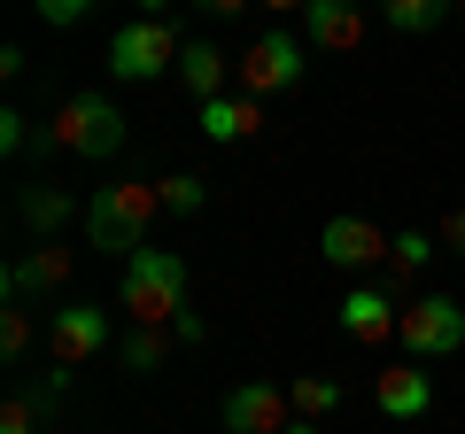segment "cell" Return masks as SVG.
Returning <instances> with one entry per match:
<instances>
[{"label":"cell","instance_id":"obj_1","mask_svg":"<svg viewBox=\"0 0 465 434\" xmlns=\"http://www.w3.org/2000/svg\"><path fill=\"white\" fill-rule=\"evenodd\" d=\"M116 311L133 326H179L186 311V256L179 249H133L116 271Z\"/></svg>","mask_w":465,"mask_h":434},{"label":"cell","instance_id":"obj_2","mask_svg":"<svg viewBox=\"0 0 465 434\" xmlns=\"http://www.w3.org/2000/svg\"><path fill=\"white\" fill-rule=\"evenodd\" d=\"M155 210H163L155 179H109V186H94V194H85V217H78V225H85V241H94V249L133 256V249H148Z\"/></svg>","mask_w":465,"mask_h":434},{"label":"cell","instance_id":"obj_3","mask_svg":"<svg viewBox=\"0 0 465 434\" xmlns=\"http://www.w3.org/2000/svg\"><path fill=\"white\" fill-rule=\"evenodd\" d=\"M124 148V109L109 94H70L47 124H39V148L32 155H85V163H109Z\"/></svg>","mask_w":465,"mask_h":434},{"label":"cell","instance_id":"obj_4","mask_svg":"<svg viewBox=\"0 0 465 434\" xmlns=\"http://www.w3.org/2000/svg\"><path fill=\"white\" fill-rule=\"evenodd\" d=\"M179 54H186V39H179L171 16H133V24L109 32V78L116 85H148L163 70H179Z\"/></svg>","mask_w":465,"mask_h":434},{"label":"cell","instance_id":"obj_5","mask_svg":"<svg viewBox=\"0 0 465 434\" xmlns=\"http://www.w3.org/2000/svg\"><path fill=\"white\" fill-rule=\"evenodd\" d=\"M302 70H311V39L302 32H256L249 47L232 54V85H241V94H295L302 85Z\"/></svg>","mask_w":465,"mask_h":434},{"label":"cell","instance_id":"obj_6","mask_svg":"<svg viewBox=\"0 0 465 434\" xmlns=\"http://www.w3.org/2000/svg\"><path fill=\"white\" fill-rule=\"evenodd\" d=\"M403 350H411V365H427V357H458L465 350V302L458 295H411L403 302Z\"/></svg>","mask_w":465,"mask_h":434},{"label":"cell","instance_id":"obj_7","mask_svg":"<svg viewBox=\"0 0 465 434\" xmlns=\"http://www.w3.org/2000/svg\"><path fill=\"white\" fill-rule=\"evenodd\" d=\"M47 357L63 372L109 357V302H54L47 311Z\"/></svg>","mask_w":465,"mask_h":434},{"label":"cell","instance_id":"obj_8","mask_svg":"<svg viewBox=\"0 0 465 434\" xmlns=\"http://www.w3.org/2000/svg\"><path fill=\"white\" fill-rule=\"evenodd\" d=\"M388 241H396V233H381V225H372V217H357V210H341V217H326V225H318V256H326L333 271H349V280L381 271V264H388Z\"/></svg>","mask_w":465,"mask_h":434},{"label":"cell","instance_id":"obj_9","mask_svg":"<svg viewBox=\"0 0 465 434\" xmlns=\"http://www.w3.org/2000/svg\"><path fill=\"white\" fill-rule=\"evenodd\" d=\"M217 419H225V434H287L295 427V403H287L280 380H241V388H225Z\"/></svg>","mask_w":465,"mask_h":434},{"label":"cell","instance_id":"obj_10","mask_svg":"<svg viewBox=\"0 0 465 434\" xmlns=\"http://www.w3.org/2000/svg\"><path fill=\"white\" fill-rule=\"evenodd\" d=\"M341 334L349 341H365V350H381V341H396L403 334V302L388 295V287H372V280H349V295H341Z\"/></svg>","mask_w":465,"mask_h":434},{"label":"cell","instance_id":"obj_11","mask_svg":"<svg viewBox=\"0 0 465 434\" xmlns=\"http://www.w3.org/2000/svg\"><path fill=\"white\" fill-rule=\"evenodd\" d=\"M70 264H78V256L63 249V241H32V249L16 256V264H8V302H32V295H54V287L70 280Z\"/></svg>","mask_w":465,"mask_h":434},{"label":"cell","instance_id":"obj_12","mask_svg":"<svg viewBox=\"0 0 465 434\" xmlns=\"http://www.w3.org/2000/svg\"><path fill=\"white\" fill-rule=\"evenodd\" d=\"M194 124H202V140H210V148H232V140H256V133H264V101L232 85V94L202 101V109H194Z\"/></svg>","mask_w":465,"mask_h":434},{"label":"cell","instance_id":"obj_13","mask_svg":"<svg viewBox=\"0 0 465 434\" xmlns=\"http://www.w3.org/2000/svg\"><path fill=\"white\" fill-rule=\"evenodd\" d=\"M302 39H311L318 54H349L365 39V0H311V8H302Z\"/></svg>","mask_w":465,"mask_h":434},{"label":"cell","instance_id":"obj_14","mask_svg":"<svg viewBox=\"0 0 465 434\" xmlns=\"http://www.w3.org/2000/svg\"><path fill=\"white\" fill-rule=\"evenodd\" d=\"M63 388H70V372H63V365H54L47 380H24L16 396L0 403V434H39V427L54 419V403H63Z\"/></svg>","mask_w":465,"mask_h":434},{"label":"cell","instance_id":"obj_15","mask_svg":"<svg viewBox=\"0 0 465 434\" xmlns=\"http://www.w3.org/2000/svg\"><path fill=\"white\" fill-rule=\"evenodd\" d=\"M70 217H85V210H78V202H70L54 179H32V186H16V225H24L32 241H54V233L70 225Z\"/></svg>","mask_w":465,"mask_h":434},{"label":"cell","instance_id":"obj_16","mask_svg":"<svg viewBox=\"0 0 465 434\" xmlns=\"http://www.w3.org/2000/svg\"><path fill=\"white\" fill-rule=\"evenodd\" d=\"M171 78L194 94V109L202 101H217V94H232V54L217 47V39H186V54H179V70Z\"/></svg>","mask_w":465,"mask_h":434},{"label":"cell","instance_id":"obj_17","mask_svg":"<svg viewBox=\"0 0 465 434\" xmlns=\"http://www.w3.org/2000/svg\"><path fill=\"white\" fill-rule=\"evenodd\" d=\"M372 403H381L388 419H427L434 411V380L419 365H388V372H372Z\"/></svg>","mask_w":465,"mask_h":434},{"label":"cell","instance_id":"obj_18","mask_svg":"<svg viewBox=\"0 0 465 434\" xmlns=\"http://www.w3.org/2000/svg\"><path fill=\"white\" fill-rule=\"evenodd\" d=\"M442 256V233H427V225H411V233H396L388 241V280L396 287H419V271Z\"/></svg>","mask_w":465,"mask_h":434},{"label":"cell","instance_id":"obj_19","mask_svg":"<svg viewBox=\"0 0 465 434\" xmlns=\"http://www.w3.org/2000/svg\"><path fill=\"white\" fill-rule=\"evenodd\" d=\"M450 16H458V0H381V24L403 32V39H427L434 24H450Z\"/></svg>","mask_w":465,"mask_h":434},{"label":"cell","instance_id":"obj_20","mask_svg":"<svg viewBox=\"0 0 465 434\" xmlns=\"http://www.w3.org/2000/svg\"><path fill=\"white\" fill-rule=\"evenodd\" d=\"M171 341H179L171 326H133V334L116 341V365L124 372H155V365H171Z\"/></svg>","mask_w":465,"mask_h":434},{"label":"cell","instance_id":"obj_21","mask_svg":"<svg viewBox=\"0 0 465 434\" xmlns=\"http://www.w3.org/2000/svg\"><path fill=\"white\" fill-rule=\"evenodd\" d=\"M287 403H295V419H326L333 403H341V380H326V372H295V380H287Z\"/></svg>","mask_w":465,"mask_h":434},{"label":"cell","instance_id":"obj_22","mask_svg":"<svg viewBox=\"0 0 465 434\" xmlns=\"http://www.w3.org/2000/svg\"><path fill=\"white\" fill-rule=\"evenodd\" d=\"M155 194H163L171 217H202V210H210V179H194V171H171V179H155Z\"/></svg>","mask_w":465,"mask_h":434},{"label":"cell","instance_id":"obj_23","mask_svg":"<svg viewBox=\"0 0 465 434\" xmlns=\"http://www.w3.org/2000/svg\"><path fill=\"white\" fill-rule=\"evenodd\" d=\"M32 302H8V311H0V357H8V365H24V357H32Z\"/></svg>","mask_w":465,"mask_h":434},{"label":"cell","instance_id":"obj_24","mask_svg":"<svg viewBox=\"0 0 465 434\" xmlns=\"http://www.w3.org/2000/svg\"><path fill=\"white\" fill-rule=\"evenodd\" d=\"M0 148H8V155H32L39 148V124L24 117V109H0Z\"/></svg>","mask_w":465,"mask_h":434},{"label":"cell","instance_id":"obj_25","mask_svg":"<svg viewBox=\"0 0 465 434\" xmlns=\"http://www.w3.org/2000/svg\"><path fill=\"white\" fill-rule=\"evenodd\" d=\"M32 8L54 24V32H70V24H85V16H94V0H32Z\"/></svg>","mask_w":465,"mask_h":434},{"label":"cell","instance_id":"obj_26","mask_svg":"<svg viewBox=\"0 0 465 434\" xmlns=\"http://www.w3.org/2000/svg\"><path fill=\"white\" fill-rule=\"evenodd\" d=\"M434 233H442V249H450V256H465V210H450Z\"/></svg>","mask_w":465,"mask_h":434},{"label":"cell","instance_id":"obj_27","mask_svg":"<svg viewBox=\"0 0 465 434\" xmlns=\"http://www.w3.org/2000/svg\"><path fill=\"white\" fill-rule=\"evenodd\" d=\"M202 16H241V8H256V0H194Z\"/></svg>","mask_w":465,"mask_h":434},{"label":"cell","instance_id":"obj_28","mask_svg":"<svg viewBox=\"0 0 465 434\" xmlns=\"http://www.w3.org/2000/svg\"><path fill=\"white\" fill-rule=\"evenodd\" d=\"M256 8H272V16H302L311 0H256Z\"/></svg>","mask_w":465,"mask_h":434},{"label":"cell","instance_id":"obj_29","mask_svg":"<svg viewBox=\"0 0 465 434\" xmlns=\"http://www.w3.org/2000/svg\"><path fill=\"white\" fill-rule=\"evenodd\" d=\"M179 0H133V16H171Z\"/></svg>","mask_w":465,"mask_h":434},{"label":"cell","instance_id":"obj_30","mask_svg":"<svg viewBox=\"0 0 465 434\" xmlns=\"http://www.w3.org/2000/svg\"><path fill=\"white\" fill-rule=\"evenodd\" d=\"M287 434H318V419H295V427H287Z\"/></svg>","mask_w":465,"mask_h":434},{"label":"cell","instance_id":"obj_31","mask_svg":"<svg viewBox=\"0 0 465 434\" xmlns=\"http://www.w3.org/2000/svg\"><path fill=\"white\" fill-rule=\"evenodd\" d=\"M458 24H465V0H458Z\"/></svg>","mask_w":465,"mask_h":434}]
</instances>
